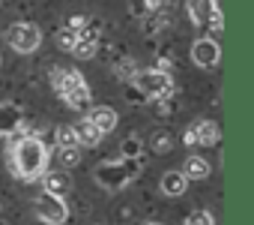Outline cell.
I'll return each instance as SVG.
<instances>
[{
	"mask_svg": "<svg viewBox=\"0 0 254 225\" xmlns=\"http://www.w3.org/2000/svg\"><path fill=\"white\" fill-rule=\"evenodd\" d=\"M33 210H36L39 222H45V225H63V222L69 219V204H66V198H63V195H54V192H45V189L36 195Z\"/></svg>",
	"mask_w": 254,
	"mask_h": 225,
	"instance_id": "obj_5",
	"label": "cell"
},
{
	"mask_svg": "<svg viewBox=\"0 0 254 225\" xmlns=\"http://www.w3.org/2000/svg\"><path fill=\"white\" fill-rule=\"evenodd\" d=\"M21 126H24L21 108H15L9 102L0 105V135H15V132H21Z\"/></svg>",
	"mask_w": 254,
	"mask_h": 225,
	"instance_id": "obj_11",
	"label": "cell"
},
{
	"mask_svg": "<svg viewBox=\"0 0 254 225\" xmlns=\"http://www.w3.org/2000/svg\"><path fill=\"white\" fill-rule=\"evenodd\" d=\"M183 171H186L189 180H206L212 168H209V162H206L203 156H194V153H191V156L183 162Z\"/></svg>",
	"mask_w": 254,
	"mask_h": 225,
	"instance_id": "obj_15",
	"label": "cell"
},
{
	"mask_svg": "<svg viewBox=\"0 0 254 225\" xmlns=\"http://www.w3.org/2000/svg\"><path fill=\"white\" fill-rule=\"evenodd\" d=\"M189 18L197 27H212L215 33L224 27V18H221V9L215 0H189Z\"/></svg>",
	"mask_w": 254,
	"mask_h": 225,
	"instance_id": "obj_7",
	"label": "cell"
},
{
	"mask_svg": "<svg viewBox=\"0 0 254 225\" xmlns=\"http://www.w3.org/2000/svg\"><path fill=\"white\" fill-rule=\"evenodd\" d=\"M141 153H144V141L138 135H129L120 144V156H126V159H141Z\"/></svg>",
	"mask_w": 254,
	"mask_h": 225,
	"instance_id": "obj_17",
	"label": "cell"
},
{
	"mask_svg": "<svg viewBox=\"0 0 254 225\" xmlns=\"http://www.w3.org/2000/svg\"><path fill=\"white\" fill-rule=\"evenodd\" d=\"M0 63H3V57H0Z\"/></svg>",
	"mask_w": 254,
	"mask_h": 225,
	"instance_id": "obj_24",
	"label": "cell"
},
{
	"mask_svg": "<svg viewBox=\"0 0 254 225\" xmlns=\"http://www.w3.org/2000/svg\"><path fill=\"white\" fill-rule=\"evenodd\" d=\"M0 225H6V222H0Z\"/></svg>",
	"mask_w": 254,
	"mask_h": 225,
	"instance_id": "obj_25",
	"label": "cell"
},
{
	"mask_svg": "<svg viewBox=\"0 0 254 225\" xmlns=\"http://www.w3.org/2000/svg\"><path fill=\"white\" fill-rule=\"evenodd\" d=\"M51 87H54V93L69 105V108H87L90 105V84H87V78L78 72V69H72V66H54L51 69Z\"/></svg>",
	"mask_w": 254,
	"mask_h": 225,
	"instance_id": "obj_2",
	"label": "cell"
},
{
	"mask_svg": "<svg viewBox=\"0 0 254 225\" xmlns=\"http://www.w3.org/2000/svg\"><path fill=\"white\" fill-rule=\"evenodd\" d=\"M186 225H215V216L209 210H191L186 216Z\"/></svg>",
	"mask_w": 254,
	"mask_h": 225,
	"instance_id": "obj_21",
	"label": "cell"
},
{
	"mask_svg": "<svg viewBox=\"0 0 254 225\" xmlns=\"http://www.w3.org/2000/svg\"><path fill=\"white\" fill-rule=\"evenodd\" d=\"M144 6H147L150 12H159V9H165V6H168V0H144Z\"/></svg>",
	"mask_w": 254,
	"mask_h": 225,
	"instance_id": "obj_22",
	"label": "cell"
},
{
	"mask_svg": "<svg viewBox=\"0 0 254 225\" xmlns=\"http://www.w3.org/2000/svg\"><path fill=\"white\" fill-rule=\"evenodd\" d=\"M57 162L60 168H72L81 162V147H57Z\"/></svg>",
	"mask_w": 254,
	"mask_h": 225,
	"instance_id": "obj_19",
	"label": "cell"
},
{
	"mask_svg": "<svg viewBox=\"0 0 254 225\" xmlns=\"http://www.w3.org/2000/svg\"><path fill=\"white\" fill-rule=\"evenodd\" d=\"M42 189H45V192H54V195H66V192L72 189V177H69L63 168L45 171V174H42Z\"/></svg>",
	"mask_w": 254,
	"mask_h": 225,
	"instance_id": "obj_13",
	"label": "cell"
},
{
	"mask_svg": "<svg viewBox=\"0 0 254 225\" xmlns=\"http://www.w3.org/2000/svg\"><path fill=\"white\" fill-rule=\"evenodd\" d=\"M189 177H186V171L183 168H174V171H165L162 174V180H159V189H162V195H168V198H183L186 195V189H189Z\"/></svg>",
	"mask_w": 254,
	"mask_h": 225,
	"instance_id": "obj_10",
	"label": "cell"
},
{
	"mask_svg": "<svg viewBox=\"0 0 254 225\" xmlns=\"http://www.w3.org/2000/svg\"><path fill=\"white\" fill-rule=\"evenodd\" d=\"M87 120L96 123V126L108 135V132L117 129V111H114L111 105H93V108H87Z\"/></svg>",
	"mask_w": 254,
	"mask_h": 225,
	"instance_id": "obj_12",
	"label": "cell"
},
{
	"mask_svg": "<svg viewBox=\"0 0 254 225\" xmlns=\"http://www.w3.org/2000/svg\"><path fill=\"white\" fill-rule=\"evenodd\" d=\"M141 168H144L141 159H126V156H120V159H114V162H102V165H96L93 177H96V183H99L102 189H108V192H120L123 186H129V183L138 177Z\"/></svg>",
	"mask_w": 254,
	"mask_h": 225,
	"instance_id": "obj_3",
	"label": "cell"
},
{
	"mask_svg": "<svg viewBox=\"0 0 254 225\" xmlns=\"http://www.w3.org/2000/svg\"><path fill=\"white\" fill-rule=\"evenodd\" d=\"M54 144L57 147H81L75 126H54Z\"/></svg>",
	"mask_w": 254,
	"mask_h": 225,
	"instance_id": "obj_16",
	"label": "cell"
},
{
	"mask_svg": "<svg viewBox=\"0 0 254 225\" xmlns=\"http://www.w3.org/2000/svg\"><path fill=\"white\" fill-rule=\"evenodd\" d=\"M132 81L138 84V90H141L147 99L165 102V99L174 93V78L168 75V69H147V72H138Z\"/></svg>",
	"mask_w": 254,
	"mask_h": 225,
	"instance_id": "obj_4",
	"label": "cell"
},
{
	"mask_svg": "<svg viewBox=\"0 0 254 225\" xmlns=\"http://www.w3.org/2000/svg\"><path fill=\"white\" fill-rule=\"evenodd\" d=\"M0 207H3V204H0Z\"/></svg>",
	"mask_w": 254,
	"mask_h": 225,
	"instance_id": "obj_26",
	"label": "cell"
},
{
	"mask_svg": "<svg viewBox=\"0 0 254 225\" xmlns=\"http://www.w3.org/2000/svg\"><path fill=\"white\" fill-rule=\"evenodd\" d=\"M78 36H81V33H75L72 27H66V24H63V27L57 30V45H60V48H66V51H72V48H75V42H78Z\"/></svg>",
	"mask_w": 254,
	"mask_h": 225,
	"instance_id": "obj_20",
	"label": "cell"
},
{
	"mask_svg": "<svg viewBox=\"0 0 254 225\" xmlns=\"http://www.w3.org/2000/svg\"><path fill=\"white\" fill-rule=\"evenodd\" d=\"M48 162H51V150L45 147V141L39 135H21L9 147V168L24 183L39 180L48 171Z\"/></svg>",
	"mask_w": 254,
	"mask_h": 225,
	"instance_id": "obj_1",
	"label": "cell"
},
{
	"mask_svg": "<svg viewBox=\"0 0 254 225\" xmlns=\"http://www.w3.org/2000/svg\"><path fill=\"white\" fill-rule=\"evenodd\" d=\"M171 147H174V138H171L168 129H159V132L150 135V150H156V153H168Z\"/></svg>",
	"mask_w": 254,
	"mask_h": 225,
	"instance_id": "obj_18",
	"label": "cell"
},
{
	"mask_svg": "<svg viewBox=\"0 0 254 225\" xmlns=\"http://www.w3.org/2000/svg\"><path fill=\"white\" fill-rule=\"evenodd\" d=\"M75 129H78V141H81V147H96V144L105 138V132H102L96 123H90L87 117H84L81 123H75Z\"/></svg>",
	"mask_w": 254,
	"mask_h": 225,
	"instance_id": "obj_14",
	"label": "cell"
},
{
	"mask_svg": "<svg viewBox=\"0 0 254 225\" xmlns=\"http://www.w3.org/2000/svg\"><path fill=\"white\" fill-rule=\"evenodd\" d=\"M218 141H221V129H218L215 120H194L183 135L186 147H212Z\"/></svg>",
	"mask_w": 254,
	"mask_h": 225,
	"instance_id": "obj_8",
	"label": "cell"
},
{
	"mask_svg": "<svg viewBox=\"0 0 254 225\" xmlns=\"http://www.w3.org/2000/svg\"><path fill=\"white\" fill-rule=\"evenodd\" d=\"M191 60H194V66H200V69H215L218 60H221V45H218V39H212V36L194 39V45H191Z\"/></svg>",
	"mask_w": 254,
	"mask_h": 225,
	"instance_id": "obj_9",
	"label": "cell"
},
{
	"mask_svg": "<svg viewBox=\"0 0 254 225\" xmlns=\"http://www.w3.org/2000/svg\"><path fill=\"white\" fill-rule=\"evenodd\" d=\"M6 42H9L18 54H33V51H39V45H42V30H39V24H33V21H15V24L9 27V33H6Z\"/></svg>",
	"mask_w": 254,
	"mask_h": 225,
	"instance_id": "obj_6",
	"label": "cell"
},
{
	"mask_svg": "<svg viewBox=\"0 0 254 225\" xmlns=\"http://www.w3.org/2000/svg\"><path fill=\"white\" fill-rule=\"evenodd\" d=\"M147 225H159V222H147Z\"/></svg>",
	"mask_w": 254,
	"mask_h": 225,
	"instance_id": "obj_23",
	"label": "cell"
}]
</instances>
